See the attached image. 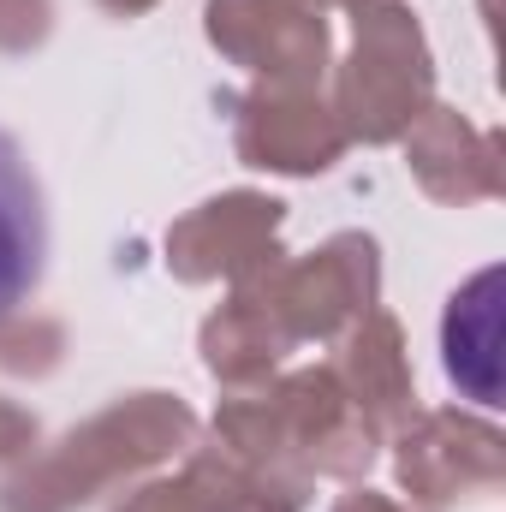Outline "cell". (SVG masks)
Segmentation results:
<instances>
[{
	"label": "cell",
	"instance_id": "obj_1",
	"mask_svg": "<svg viewBox=\"0 0 506 512\" xmlns=\"http://www.w3.org/2000/svg\"><path fill=\"white\" fill-rule=\"evenodd\" d=\"M42 256H48L42 191L24 167V149L0 131V316L24 304V292L42 274Z\"/></svg>",
	"mask_w": 506,
	"mask_h": 512
}]
</instances>
